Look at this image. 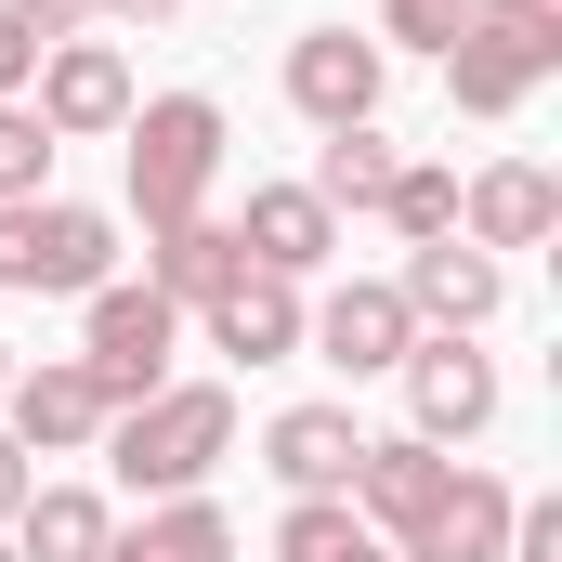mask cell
<instances>
[{"instance_id":"6da1fadb","label":"cell","mask_w":562,"mask_h":562,"mask_svg":"<svg viewBox=\"0 0 562 562\" xmlns=\"http://www.w3.org/2000/svg\"><path fill=\"white\" fill-rule=\"evenodd\" d=\"M105 458H119L132 497H196V484L236 458V393H223V380H157L144 406L105 419Z\"/></svg>"},{"instance_id":"7a4b0ae2","label":"cell","mask_w":562,"mask_h":562,"mask_svg":"<svg viewBox=\"0 0 562 562\" xmlns=\"http://www.w3.org/2000/svg\"><path fill=\"white\" fill-rule=\"evenodd\" d=\"M550 66H562V0H458V40H445L458 119H510Z\"/></svg>"},{"instance_id":"3957f363","label":"cell","mask_w":562,"mask_h":562,"mask_svg":"<svg viewBox=\"0 0 562 562\" xmlns=\"http://www.w3.org/2000/svg\"><path fill=\"white\" fill-rule=\"evenodd\" d=\"M210 183H223V105H210V92H157V105H132V210H144V236L196 223Z\"/></svg>"},{"instance_id":"277c9868","label":"cell","mask_w":562,"mask_h":562,"mask_svg":"<svg viewBox=\"0 0 562 562\" xmlns=\"http://www.w3.org/2000/svg\"><path fill=\"white\" fill-rule=\"evenodd\" d=\"M119 262V223L105 210H79V196H13L0 210V288H26V301H92Z\"/></svg>"},{"instance_id":"5b68a950","label":"cell","mask_w":562,"mask_h":562,"mask_svg":"<svg viewBox=\"0 0 562 562\" xmlns=\"http://www.w3.org/2000/svg\"><path fill=\"white\" fill-rule=\"evenodd\" d=\"M170 340H183V301H157V288H92V340H79V367L105 380V406H144L157 380H170Z\"/></svg>"},{"instance_id":"8992f818","label":"cell","mask_w":562,"mask_h":562,"mask_svg":"<svg viewBox=\"0 0 562 562\" xmlns=\"http://www.w3.org/2000/svg\"><path fill=\"white\" fill-rule=\"evenodd\" d=\"M105 380L79 367V353H53V367H13V393H0V431L26 445V458H79V445H105Z\"/></svg>"},{"instance_id":"52a82bcc","label":"cell","mask_w":562,"mask_h":562,"mask_svg":"<svg viewBox=\"0 0 562 562\" xmlns=\"http://www.w3.org/2000/svg\"><path fill=\"white\" fill-rule=\"evenodd\" d=\"M380 79H393V53H380V40H353V26H301V40H288V105H301L314 132L380 119Z\"/></svg>"},{"instance_id":"ba28073f","label":"cell","mask_w":562,"mask_h":562,"mask_svg":"<svg viewBox=\"0 0 562 562\" xmlns=\"http://www.w3.org/2000/svg\"><path fill=\"white\" fill-rule=\"evenodd\" d=\"M301 340H314L340 380H393V367H406V340H419V314H406V288L353 276V288H327V301L301 314Z\"/></svg>"},{"instance_id":"9c48e42d","label":"cell","mask_w":562,"mask_h":562,"mask_svg":"<svg viewBox=\"0 0 562 562\" xmlns=\"http://www.w3.org/2000/svg\"><path fill=\"white\" fill-rule=\"evenodd\" d=\"M132 66H119V40H53L40 53V132L53 144H92V132H132Z\"/></svg>"},{"instance_id":"30bf717a","label":"cell","mask_w":562,"mask_h":562,"mask_svg":"<svg viewBox=\"0 0 562 562\" xmlns=\"http://www.w3.org/2000/svg\"><path fill=\"white\" fill-rule=\"evenodd\" d=\"M445 484H458V458H445V445H419V431H393V445H367V458H353V524L406 550L431 510H445Z\"/></svg>"},{"instance_id":"8fae6325","label":"cell","mask_w":562,"mask_h":562,"mask_svg":"<svg viewBox=\"0 0 562 562\" xmlns=\"http://www.w3.org/2000/svg\"><path fill=\"white\" fill-rule=\"evenodd\" d=\"M406 406H419V445H471V431L497 419V367L471 353V340H406Z\"/></svg>"},{"instance_id":"7c38bea8","label":"cell","mask_w":562,"mask_h":562,"mask_svg":"<svg viewBox=\"0 0 562 562\" xmlns=\"http://www.w3.org/2000/svg\"><path fill=\"white\" fill-rule=\"evenodd\" d=\"M550 223H562V183L537 170V157H497V170L458 183V236H471L484 262H497V249H537Z\"/></svg>"},{"instance_id":"4fadbf2b","label":"cell","mask_w":562,"mask_h":562,"mask_svg":"<svg viewBox=\"0 0 562 562\" xmlns=\"http://www.w3.org/2000/svg\"><path fill=\"white\" fill-rule=\"evenodd\" d=\"M236 249H249V276H314L327 249H340V210L314 196V183H249V223H236Z\"/></svg>"},{"instance_id":"5bb4252c","label":"cell","mask_w":562,"mask_h":562,"mask_svg":"<svg viewBox=\"0 0 562 562\" xmlns=\"http://www.w3.org/2000/svg\"><path fill=\"white\" fill-rule=\"evenodd\" d=\"M497 301H510V276H497V262H484L471 236H431V249H406V314H419V327L471 340V327H484Z\"/></svg>"},{"instance_id":"9a60e30c","label":"cell","mask_w":562,"mask_h":562,"mask_svg":"<svg viewBox=\"0 0 562 562\" xmlns=\"http://www.w3.org/2000/svg\"><path fill=\"white\" fill-rule=\"evenodd\" d=\"M353 458H367L353 406H288V419L262 431V471H276L288 497H340V484H353Z\"/></svg>"},{"instance_id":"2e32d148","label":"cell","mask_w":562,"mask_h":562,"mask_svg":"<svg viewBox=\"0 0 562 562\" xmlns=\"http://www.w3.org/2000/svg\"><path fill=\"white\" fill-rule=\"evenodd\" d=\"M210 314V353H236V367H288L301 353V288L288 276H236L223 301H196Z\"/></svg>"},{"instance_id":"e0dca14e","label":"cell","mask_w":562,"mask_h":562,"mask_svg":"<svg viewBox=\"0 0 562 562\" xmlns=\"http://www.w3.org/2000/svg\"><path fill=\"white\" fill-rule=\"evenodd\" d=\"M510 510H524V497H510L497 471H458V484H445V510H431L393 562H497V550H510Z\"/></svg>"},{"instance_id":"ac0fdd59","label":"cell","mask_w":562,"mask_h":562,"mask_svg":"<svg viewBox=\"0 0 562 562\" xmlns=\"http://www.w3.org/2000/svg\"><path fill=\"white\" fill-rule=\"evenodd\" d=\"M13 524H26V550H13V562H105V537H119V510H105L92 484H26Z\"/></svg>"},{"instance_id":"d6986e66","label":"cell","mask_w":562,"mask_h":562,"mask_svg":"<svg viewBox=\"0 0 562 562\" xmlns=\"http://www.w3.org/2000/svg\"><path fill=\"white\" fill-rule=\"evenodd\" d=\"M105 562H236V524H223L210 497H157L144 524L105 537Z\"/></svg>"},{"instance_id":"ffe728a7","label":"cell","mask_w":562,"mask_h":562,"mask_svg":"<svg viewBox=\"0 0 562 562\" xmlns=\"http://www.w3.org/2000/svg\"><path fill=\"white\" fill-rule=\"evenodd\" d=\"M249 276V249H236V223H170V236H157V301H223V288Z\"/></svg>"},{"instance_id":"44dd1931","label":"cell","mask_w":562,"mask_h":562,"mask_svg":"<svg viewBox=\"0 0 562 562\" xmlns=\"http://www.w3.org/2000/svg\"><path fill=\"white\" fill-rule=\"evenodd\" d=\"M393 170H406L393 132H380V119H353V132H327V157H314V196H327V210H380V196H393Z\"/></svg>"},{"instance_id":"7402d4cb","label":"cell","mask_w":562,"mask_h":562,"mask_svg":"<svg viewBox=\"0 0 562 562\" xmlns=\"http://www.w3.org/2000/svg\"><path fill=\"white\" fill-rule=\"evenodd\" d=\"M276 562H393V537H367V524H353V497H288Z\"/></svg>"},{"instance_id":"603a6c76","label":"cell","mask_w":562,"mask_h":562,"mask_svg":"<svg viewBox=\"0 0 562 562\" xmlns=\"http://www.w3.org/2000/svg\"><path fill=\"white\" fill-rule=\"evenodd\" d=\"M380 210H393V236H406V249H431V236H458V170H419V157H406Z\"/></svg>"},{"instance_id":"cb8c5ba5","label":"cell","mask_w":562,"mask_h":562,"mask_svg":"<svg viewBox=\"0 0 562 562\" xmlns=\"http://www.w3.org/2000/svg\"><path fill=\"white\" fill-rule=\"evenodd\" d=\"M40 183H53V132H40V105H0V210L40 196Z\"/></svg>"},{"instance_id":"d4e9b609","label":"cell","mask_w":562,"mask_h":562,"mask_svg":"<svg viewBox=\"0 0 562 562\" xmlns=\"http://www.w3.org/2000/svg\"><path fill=\"white\" fill-rule=\"evenodd\" d=\"M380 26H393L380 53H445L458 40V0H380Z\"/></svg>"},{"instance_id":"484cf974","label":"cell","mask_w":562,"mask_h":562,"mask_svg":"<svg viewBox=\"0 0 562 562\" xmlns=\"http://www.w3.org/2000/svg\"><path fill=\"white\" fill-rule=\"evenodd\" d=\"M497 562H562V497H524V510H510V550Z\"/></svg>"},{"instance_id":"4316f807","label":"cell","mask_w":562,"mask_h":562,"mask_svg":"<svg viewBox=\"0 0 562 562\" xmlns=\"http://www.w3.org/2000/svg\"><path fill=\"white\" fill-rule=\"evenodd\" d=\"M26 79H40V26H26V13H0V105H13Z\"/></svg>"},{"instance_id":"83f0119b","label":"cell","mask_w":562,"mask_h":562,"mask_svg":"<svg viewBox=\"0 0 562 562\" xmlns=\"http://www.w3.org/2000/svg\"><path fill=\"white\" fill-rule=\"evenodd\" d=\"M0 13H26V26H40V53H53V40H79V26H92V0H0Z\"/></svg>"},{"instance_id":"f1b7e54d","label":"cell","mask_w":562,"mask_h":562,"mask_svg":"<svg viewBox=\"0 0 562 562\" xmlns=\"http://www.w3.org/2000/svg\"><path fill=\"white\" fill-rule=\"evenodd\" d=\"M26 484H40V471H26V445H13V431H0V524H13V510H26Z\"/></svg>"},{"instance_id":"f546056e","label":"cell","mask_w":562,"mask_h":562,"mask_svg":"<svg viewBox=\"0 0 562 562\" xmlns=\"http://www.w3.org/2000/svg\"><path fill=\"white\" fill-rule=\"evenodd\" d=\"M92 13H119V26H170L183 0H92Z\"/></svg>"},{"instance_id":"4dcf8cb0","label":"cell","mask_w":562,"mask_h":562,"mask_svg":"<svg viewBox=\"0 0 562 562\" xmlns=\"http://www.w3.org/2000/svg\"><path fill=\"white\" fill-rule=\"evenodd\" d=\"M0 393H13V353H0Z\"/></svg>"},{"instance_id":"1f68e13d","label":"cell","mask_w":562,"mask_h":562,"mask_svg":"<svg viewBox=\"0 0 562 562\" xmlns=\"http://www.w3.org/2000/svg\"><path fill=\"white\" fill-rule=\"evenodd\" d=\"M0 562H13V550H0Z\"/></svg>"}]
</instances>
